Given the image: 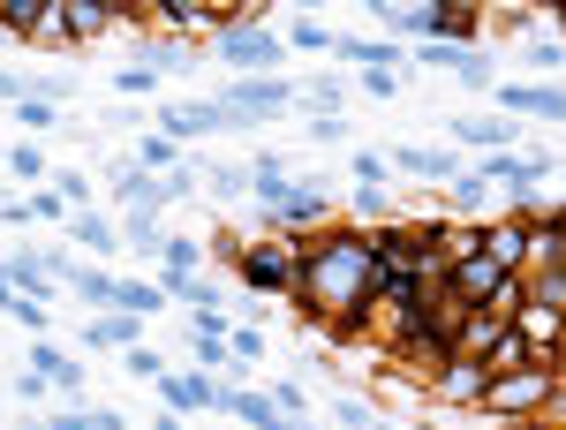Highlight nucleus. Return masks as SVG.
Instances as JSON below:
<instances>
[{
    "mask_svg": "<svg viewBox=\"0 0 566 430\" xmlns=\"http://www.w3.org/2000/svg\"><path fill=\"white\" fill-rule=\"evenodd\" d=\"M378 295V242L363 234H325V242H303V280H295V302L303 317H325L348 333L355 317Z\"/></svg>",
    "mask_w": 566,
    "mask_h": 430,
    "instance_id": "nucleus-1",
    "label": "nucleus"
},
{
    "mask_svg": "<svg viewBox=\"0 0 566 430\" xmlns=\"http://www.w3.org/2000/svg\"><path fill=\"white\" fill-rule=\"evenodd\" d=\"M234 280H242V295H250V302L295 295V280H303V242H295V234H272V242L234 250Z\"/></svg>",
    "mask_w": 566,
    "mask_h": 430,
    "instance_id": "nucleus-2",
    "label": "nucleus"
},
{
    "mask_svg": "<svg viewBox=\"0 0 566 430\" xmlns=\"http://www.w3.org/2000/svg\"><path fill=\"white\" fill-rule=\"evenodd\" d=\"M544 400H559V370H552V363H522V370H506V378L483 386V416L522 423V416H536Z\"/></svg>",
    "mask_w": 566,
    "mask_h": 430,
    "instance_id": "nucleus-3",
    "label": "nucleus"
},
{
    "mask_svg": "<svg viewBox=\"0 0 566 430\" xmlns=\"http://www.w3.org/2000/svg\"><path fill=\"white\" fill-rule=\"evenodd\" d=\"M219 106H227L242 129H250V122H280V114H295V106H303V84H287V76H242Z\"/></svg>",
    "mask_w": 566,
    "mask_h": 430,
    "instance_id": "nucleus-4",
    "label": "nucleus"
},
{
    "mask_svg": "<svg viewBox=\"0 0 566 430\" xmlns=\"http://www.w3.org/2000/svg\"><path fill=\"white\" fill-rule=\"evenodd\" d=\"M212 53L227 61V69H242V76H280V53H287V39H264V31H250V23H234V31H219Z\"/></svg>",
    "mask_w": 566,
    "mask_h": 430,
    "instance_id": "nucleus-5",
    "label": "nucleus"
},
{
    "mask_svg": "<svg viewBox=\"0 0 566 430\" xmlns=\"http://www.w3.org/2000/svg\"><path fill=\"white\" fill-rule=\"evenodd\" d=\"M469 174H476V181H491V189H514V197H528V189L552 174V159H544V151H514V144H506V151H483Z\"/></svg>",
    "mask_w": 566,
    "mask_h": 430,
    "instance_id": "nucleus-6",
    "label": "nucleus"
},
{
    "mask_svg": "<svg viewBox=\"0 0 566 430\" xmlns=\"http://www.w3.org/2000/svg\"><path fill=\"white\" fill-rule=\"evenodd\" d=\"M476 250L499 264V272H514V280H522V272H528V250H536V227H528V219H491V227L476 234Z\"/></svg>",
    "mask_w": 566,
    "mask_h": 430,
    "instance_id": "nucleus-7",
    "label": "nucleus"
},
{
    "mask_svg": "<svg viewBox=\"0 0 566 430\" xmlns=\"http://www.w3.org/2000/svg\"><path fill=\"white\" fill-rule=\"evenodd\" d=\"M392 167L416 174V181H446V189H453V181H469V159H461L453 144H400V151H392Z\"/></svg>",
    "mask_w": 566,
    "mask_h": 430,
    "instance_id": "nucleus-8",
    "label": "nucleus"
},
{
    "mask_svg": "<svg viewBox=\"0 0 566 430\" xmlns=\"http://www.w3.org/2000/svg\"><path fill=\"white\" fill-rule=\"evenodd\" d=\"M499 114H536V122H566V91L559 84H499Z\"/></svg>",
    "mask_w": 566,
    "mask_h": 430,
    "instance_id": "nucleus-9",
    "label": "nucleus"
},
{
    "mask_svg": "<svg viewBox=\"0 0 566 430\" xmlns=\"http://www.w3.org/2000/svg\"><path fill=\"white\" fill-rule=\"evenodd\" d=\"M219 129H242L227 106H159V136H219Z\"/></svg>",
    "mask_w": 566,
    "mask_h": 430,
    "instance_id": "nucleus-10",
    "label": "nucleus"
},
{
    "mask_svg": "<svg viewBox=\"0 0 566 430\" xmlns=\"http://www.w3.org/2000/svg\"><path fill=\"white\" fill-rule=\"evenodd\" d=\"M438 400H453V408H483V386H491V370H483V363H461V355H453V363H438Z\"/></svg>",
    "mask_w": 566,
    "mask_h": 430,
    "instance_id": "nucleus-11",
    "label": "nucleus"
},
{
    "mask_svg": "<svg viewBox=\"0 0 566 430\" xmlns=\"http://www.w3.org/2000/svg\"><path fill=\"white\" fill-rule=\"evenodd\" d=\"M61 23H69L76 45H91V39H106V31L122 23V0H61Z\"/></svg>",
    "mask_w": 566,
    "mask_h": 430,
    "instance_id": "nucleus-12",
    "label": "nucleus"
},
{
    "mask_svg": "<svg viewBox=\"0 0 566 430\" xmlns=\"http://www.w3.org/2000/svg\"><path fill=\"white\" fill-rule=\"evenodd\" d=\"M159 400H167L175 416H197V408H219V386L205 378V370H167V386H159Z\"/></svg>",
    "mask_w": 566,
    "mask_h": 430,
    "instance_id": "nucleus-13",
    "label": "nucleus"
},
{
    "mask_svg": "<svg viewBox=\"0 0 566 430\" xmlns=\"http://www.w3.org/2000/svg\"><path fill=\"white\" fill-rule=\"evenodd\" d=\"M129 340H144V317H129V310L84 317V347H114V355H129Z\"/></svg>",
    "mask_w": 566,
    "mask_h": 430,
    "instance_id": "nucleus-14",
    "label": "nucleus"
},
{
    "mask_svg": "<svg viewBox=\"0 0 566 430\" xmlns=\"http://www.w3.org/2000/svg\"><path fill=\"white\" fill-rule=\"evenodd\" d=\"M69 287L84 295V310H91V317H106V310H122V280H114L106 264H91V272H76Z\"/></svg>",
    "mask_w": 566,
    "mask_h": 430,
    "instance_id": "nucleus-15",
    "label": "nucleus"
},
{
    "mask_svg": "<svg viewBox=\"0 0 566 430\" xmlns=\"http://www.w3.org/2000/svg\"><path fill=\"white\" fill-rule=\"evenodd\" d=\"M31 370H39L45 386H61V392H76V386H84V363H69V355H61L53 340H31Z\"/></svg>",
    "mask_w": 566,
    "mask_h": 430,
    "instance_id": "nucleus-16",
    "label": "nucleus"
},
{
    "mask_svg": "<svg viewBox=\"0 0 566 430\" xmlns=\"http://www.w3.org/2000/svg\"><path fill=\"white\" fill-rule=\"evenodd\" d=\"M219 408L242 416L250 430H287V423H280V408H272V392H242V386H234V392H219Z\"/></svg>",
    "mask_w": 566,
    "mask_h": 430,
    "instance_id": "nucleus-17",
    "label": "nucleus"
},
{
    "mask_svg": "<svg viewBox=\"0 0 566 430\" xmlns=\"http://www.w3.org/2000/svg\"><path fill=\"white\" fill-rule=\"evenodd\" d=\"M69 234H76V250H91V258H114V250H122V227H114V219L76 212V219H69Z\"/></svg>",
    "mask_w": 566,
    "mask_h": 430,
    "instance_id": "nucleus-18",
    "label": "nucleus"
},
{
    "mask_svg": "<svg viewBox=\"0 0 566 430\" xmlns=\"http://www.w3.org/2000/svg\"><path fill=\"white\" fill-rule=\"evenodd\" d=\"M333 53L355 61V69H386V76H392V61H400V45H392V39H340Z\"/></svg>",
    "mask_w": 566,
    "mask_h": 430,
    "instance_id": "nucleus-19",
    "label": "nucleus"
},
{
    "mask_svg": "<svg viewBox=\"0 0 566 430\" xmlns=\"http://www.w3.org/2000/svg\"><path fill=\"white\" fill-rule=\"evenodd\" d=\"M122 242L144 250V258H167V234H159V212H122Z\"/></svg>",
    "mask_w": 566,
    "mask_h": 430,
    "instance_id": "nucleus-20",
    "label": "nucleus"
},
{
    "mask_svg": "<svg viewBox=\"0 0 566 430\" xmlns=\"http://www.w3.org/2000/svg\"><path fill=\"white\" fill-rule=\"evenodd\" d=\"M453 144H469V151H506V122H491V114L453 122Z\"/></svg>",
    "mask_w": 566,
    "mask_h": 430,
    "instance_id": "nucleus-21",
    "label": "nucleus"
},
{
    "mask_svg": "<svg viewBox=\"0 0 566 430\" xmlns=\"http://www.w3.org/2000/svg\"><path fill=\"white\" fill-rule=\"evenodd\" d=\"M136 167H144V174H181V144H175V136H144Z\"/></svg>",
    "mask_w": 566,
    "mask_h": 430,
    "instance_id": "nucleus-22",
    "label": "nucleus"
},
{
    "mask_svg": "<svg viewBox=\"0 0 566 430\" xmlns=\"http://www.w3.org/2000/svg\"><path fill=\"white\" fill-rule=\"evenodd\" d=\"M122 310H129V317H159V310H167V295H159L151 280H122Z\"/></svg>",
    "mask_w": 566,
    "mask_h": 430,
    "instance_id": "nucleus-23",
    "label": "nucleus"
},
{
    "mask_svg": "<svg viewBox=\"0 0 566 430\" xmlns=\"http://www.w3.org/2000/svg\"><path fill=\"white\" fill-rule=\"evenodd\" d=\"M287 45H295V53H333V31H325V23H317V15H295V31H287Z\"/></svg>",
    "mask_w": 566,
    "mask_h": 430,
    "instance_id": "nucleus-24",
    "label": "nucleus"
},
{
    "mask_svg": "<svg viewBox=\"0 0 566 430\" xmlns=\"http://www.w3.org/2000/svg\"><path fill=\"white\" fill-rule=\"evenodd\" d=\"M0 167L15 174V181H45V151L39 144H15V151H0Z\"/></svg>",
    "mask_w": 566,
    "mask_h": 430,
    "instance_id": "nucleus-25",
    "label": "nucleus"
},
{
    "mask_svg": "<svg viewBox=\"0 0 566 430\" xmlns=\"http://www.w3.org/2000/svg\"><path fill=\"white\" fill-rule=\"evenodd\" d=\"M122 370H129V378H144V386H167V363H159L151 347H129V355H122Z\"/></svg>",
    "mask_w": 566,
    "mask_h": 430,
    "instance_id": "nucleus-26",
    "label": "nucleus"
},
{
    "mask_svg": "<svg viewBox=\"0 0 566 430\" xmlns=\"http://www.w3.org/2000/svg\"><path fill=\"white\" fill-rule=\"evenodd\" d=\"M15 122H23V129L39 136V129H53V122H61V106H53V98H39V91H31V98H23V106H15Z\"/></svg>",
    "mask_w": 566,
    "mask_h": 430,
    "instance_id": "nucleus-27",
    "label": "nucleus"
},
{
    "mask_svg": "<svg viewBox=\"0 0 566 430\" xmlns=\"http://www.w3.org/2000/svg\"><path fill=\"white\" fill-rule=\"evenodd\" d=\"M386 174H392V151H355V181L363 189H386Z\"/></svg>",
    "mask_w": 566,
    "mask_h": 430,
    "instance_id": "nucleus-28",
    "label": "nucleus"
},
{
    "mask_svg": "<svg viewBox=\"0 0 566 430\" xmlns=\"http://www.w3.org/2000/svg\"><path fill=\"white\" fill-rule=\"evenodd\" d=\"M333 416H340V430H378V423H386L370 400H333Z\"/></svg>",
    "mask_w": 566,
    "mask_h": 430,
    "instance_id": "nucleus-29",
    "label": "nucleus"
},
{
    "mask_svg": "<svg viewBox=\"0 0 566 430\" xmlns=\"http://www.w3.org/2000/svg\"><path fill=\"white\" fill-rule=\"evenodd\" d=\"M197 264H205V250H197L189 234H175V242H167V258H159V272H197Z\"/></svg>",
    "mask_w": 566,
    "mask_h": 430,
    "instance_id": "nucleus-30",
    "label": "nucleus"
},
{
    "mask_svg": "<svg viewBox=\"0 0 566 430\" xmlns=\"http://www.w3.org/2000/svg\"><path fill=\"white\" fill-rule=\"evenodd\" d=\"M227 347H234V363H258V355H264V325H234Z\"/></svg>",
    "mask_w": 566,
    "mask_h": 430,
    "instance_id": "nucleus-31",
    "label": "nucleus"
},
{
    "mask_svg": "<svg viewBox=\"0 0 566 430\" xmlns=\"http://www.w3.org/2000/svg\"><path fill=\"white\" fill-rule=\"evenodd\" d=\"M528 69H566V45L559 39H528Z\"/></svg>",
    "mask_w": 566,
    "mask_h": 430,
    "instance_id": "nucleus-32",
    "label": "nucleus"
},
{
    "mask_svg": "<svg viewBox=\"0 0 566 430\" xmlns=\"http://www.w3.org/2000/svg\"><path fill=\"white\" fill-rule=\"evenodd\" d=\"M114 84L129 91V98H136V91H144V98H151V84H159V76H151V69H144V61H129V69H114Z\"/></svg>",
    "mask_w": 566,
    "mask_h": 430,
    "instance_id": "nucleus-33",
    "label": "nucleus"
},
{
    "mask_svg": "<svg viewBox=\"0 0 566 430\" xmlns=\"http://www.w3.org/2000/svg\"><path fill=\"white\" fill-rule=\"evenodd\" d=\"M483 197H491V181H476V174L453 181V204H461V212H483Z\"/></svg>",
    "mask_w": 566,
    "mask_h": 430,
    "instance_id": "nucleus-34",
    "label": "nucleus"
},
{
    "mask_svg": "<svg viewBox=\"0 0 566 430\" xmlns=\"http://www.w3.org/2000/svg\"><path fill=\"white\" fill-rule=\"evenodd\" d=\"M212 189H219V197H242V189H258V174H242V167H219V174H212Z\"/></svg>",
    "mask_w": 566,
    "mask_h": 430,
    "instance_id": "nucleus-35",
    "label": "nucleus"
},
{
    "mask_svg": "<svg viewBox=\"0 0 566 430\" xmlns=\"http://www.w3.org/2000/svg\"><path fill=\"white\" fill-rule=\"evenodd\" d=\"M272 408H280V416H287V423H303V386H272Z\"/></svg>",
    "mask_w": 566,
    "mask_h": 430,
    "instance_id": "nucleus-36",
    "label": "nucleus"
},
{
    "mask_svg": "<svg viewBox=\"0 0 566 430\" xmlns=\"http://www.w3.org/2000/svg\"><path fill=\"white\" fill-rule=\"evenodd\" d=\"M8 317H15V325H31V333H39V340H45V302L15 295V310H8Z\"/></svg>",
    "mask_w": 566,
    "mask_h": 430,
    "instance_id": "nucleus-37",
    "label": "nucleus"
},
{
    "mask_svg": "<svg viewBox=\"0 0 566 430\" xmlns=\"http://www.w3.org/2000/svg\"><path fill=\"white\" fill-rule=\"evenodd\" d=\"M355 219H392L386 212V189H355Z\"/></svg>",
    "mask_w": 566,
    "mask_h": 430,
    "instance_id": "nucleus-38",
    "label": "nucleus"
},
{
    "mask_svg": "<svg viewBox=\"0 0 566 430\" xmlns=\"http://www.w3.org/2000/svg\"><path fill=\"white\" fill-rule=\"evenodd\" d=\"M0 98H8V106H23L31 91H23V84H15V76H8V69H0Z\"/></svg>",
    "mask_w": 566,
    "mask_h": 430,
    "instance_id": "nucleus-39",
    "label": "nucleus"
},
{
    "mask_svg": "<svg viewBox=\"0 0 566 430\" xmlns=\"http://www.w3.org/2000/svg\"><path fill=\"white\" fill-rule=\"evenodd\" d=\"M8 204H15V197H0V212H8Z\"/></svg>",
    "mask_w": 566,
    "mask_h": 430,
    "instance_id": "nucleus-40",
    "label": "nucleus"
},
{
    "mask_svg": "<svg viewBox=\"0 0 566 430\" xmlns=\"http://www.w3.org/2000/svg\"><path fill=\"white\" fill-rule=\"evenodd\" d=\"M423 430H446V423H423Z\"/></svg>",
    "mask_w": 566,
    "mask_h": 430,
    "instance_id": "nucleus-41",
    "label": "nucleus"
},
{
    "mask_svg": "<svg viewBox=\"0 0 566 430\" xmlns=\"http://www.w3.org/2000/svg\"><path fill=\"white\" fill-rule=\"evenodd\" d=\"M23 430H45V423H23Z\"/></svg>",
    "mask_w": 566,
    "mask_h": 430,
    "instance_id": "nucleus-42",
    "label": "nucleus"
},
{
    "mask_svg": "<svg viewBox=\"0 0 566 430\" xmlns=\"http://www.w3.org/2000/svg\"><path fill=\"white\" fill-rule=\"evenodd\" d=\"M559 23H566V8H559Z\"/></svg>",
    "mask_w": 566,
    "mask_h": 430,
    "instance_id": "nucleus-43",
    "label": "nucleus"
},
{
    "mask_svg": "<svg viewBox=\"0 0 566 430\" xmlns=\"http://www.w3.org/2000/svg\"><path fill=\"white\" fill-rule=\"evenodd\" d=\"M378 430H392V423H378Z\"/></svg>",
    "mask_w": 566,
    "mask_h": 430,
    "instance_id": "nucleus-44",
    "label": "nucleus"
}]
</instances>
